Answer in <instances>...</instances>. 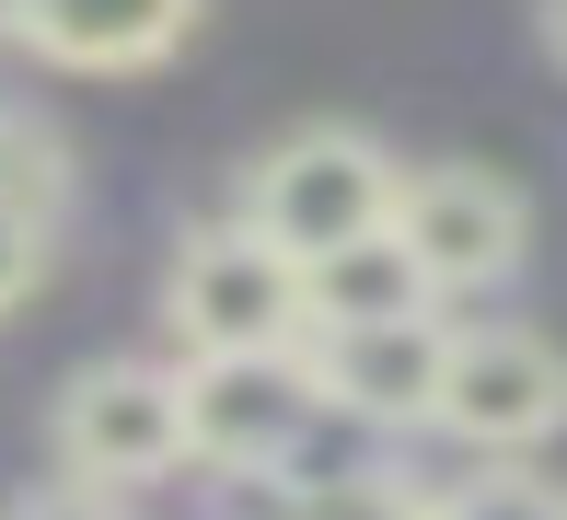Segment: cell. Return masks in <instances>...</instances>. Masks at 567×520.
Listing matches in <instances>:
<instances>
[{"label":"cell","mask_w":567,"mask_h":520,"mask_svg":"<svg viewBox=\"0 0 567 520\" xmlns=\"http://www.w3.org/2000/svg\"><path fill=\"white\" fill-rule=\"evenodd\" d=\"M12 520H127V509H116V486H35Z\"/></svg>","instance_id":"13"},{"label":"cell","mask_w":567,"mask_h":520,"mask_svg":"<svg viewBox=\"0 0 567 520\" xmlns=\"http://www.w3.org/2000/svg\"><path fill=\"white\" fill-rule=\"evenodd\" d=\"M394 208H405V174L382 163V139H359V127H290V139L244 174V220L267 231L301 278L359 254V243H382Z\"/></svg>","instance_id":"1"},{"label":"cell","mask_w":567,"mask_h":520,"mask_svg":"<svg viewBox=\"0 0 567 520\" xmlns=\"http://www.w3.org/2000/svg\"><path fill=\"white\" fill-rule=\"evenodd\" d=\"M441 428L475 439V451H533V439H556L567 428V347L533 335V324H475L452 347Z\"/></svg>","instance_id":"7"},{"label":"cell","mask_w":567,"mask_h":520,"mask_svg":"<svg viewBox=\"0 0 567 520\" xmlns=\"http://www.w3.org/2000/svg\"><path fill=\"white\" fill-rule=\"evenodd\" d=\"M0 127H12V104H0Z\"/></svg>","instance_id":"15"},{"label":"cell","mask_w":567,"mask_h":520,"mask_svg":"<svg viewBox=\"0 0 567 520\" xmlns=\"http://www.w3.org/2000/svg\"><path fill=\"white\" fill-rule=\"evenodd\" d=\"M452 347H463V335L441 324V312H417V324H313V335H301V371H313L324 416L417 428V416H441Z\"/></svg>","instance_id":"6"},{"label":"cell","mask_w":567,"mask_h":520,"mask_svg":"<svg viewBox=\"0 0 567 520\" xmlns=\"http://www.w3.org/2000/svg\"><path fill=\"white\" fill-rule=\"evenodd\" d=\"M59 462L70 486H151L174 462H197L186 439V371L163 358H105L59 394Z\"/></svg>","instance_id":"4"},{"label":"cell","mask_w":567,"mask_h":520,"mask_svg":"<svg viewBox=\"0 0 567 520\" xmlns=\"http://www.w3.org/2000/svg\"><path fill=\"white\" fill-rule=\"evenodd\" d=\"M545 46H556V59H567V0H545Z\"/></svg>","instance_id":"14"},{"label":"cell","mask_w":567,"mask_h":520,"mask_svg":"<svg viewBox=\"0 0 567 520\" xmlns=\"http://www.w3.org/2000/svg\"><path fill=\"white\" fill-rule=\"evenodd\" d=\"M441 301L429 290V267L382 231V243L337 254V267H313V324H417V312Z\"/></svg>","instance_id":"9"},{"label":"cell","mask_w":567,"mask_h":520,"mask_svg":"<svg viewBox=\"0 0 567 520\" xmlns=\"http://www.w3.org/2000/svg\"><path fill=\"white\" fill-rule=\"evenodd\" d=\"M35 278H47V220L0 197V312H12L23 290H35Z\"/></svg>","instance_id":"11"},{"label":"cell","mask_w":567,"mask_h":520,"mask_svg":"<svg viewBox=\"0 0 567 520\" xmlns=\"http://www.w3.org/2000/svg\"><path fill=\"white\" fill-rule=\"evenodd\" d=\"M313 428H324V394H313V371H301V347H278V358H186L197 462L255 475V486H290L301 451H313Z\"/></svg>","instance_id":"3"},{"label":"cell","mask_w":567,"mask_h":520,"mask_svg":"<svg viewBox=\"0 0 567 520\" xmlns=\"http://www.w3.org/2000/svg\"><path fill=\"white\" fill-rule=\"evenodd\" d=\"M394 243L429 267V290H498L533 243V197L486 163H429V174H405Z\"/></svg>","instance_id":"5"},{"label":"cell","mask_w":567,"mask_h":520,"mask_svg":"<svg viewBox=\"0 0 567 520\" xmlns=\"http://www.w3.org/2000/svg\"><path fill=\"white\" fill-rule=\"evenodd\" d=\"M163 324H174L186 358H278V347L313 335V278H301L255 220H209V231L174 243Z\"/></svg>","instance_id":"2"},{"label":"cell","mask_w":567,"mask_h":520,"mask_svg":"<svg viewBox=\"0 0 567 520\" xmlns=\"http://www.w3.org/2000/svg\"><path fill=\"white\" fill-rule=\"evenodd\" d=\"M301 520H429V498H405V486H337V498H313Z\"/></svg>","instance_id":"12"},{"label":"cell","mask_w":567,"mask_h":520,"mask_svg":"<svg viewBox=\"0 0 567 520\" xmlns=\"http://www.w3.org/2000/svg\"><path fill=\"white\" fill-rule=\"evenodd\" d=\"M197 23V0H0V35L35 46L47 70H151L174 59Z\"/></svg>","instance_id":"8"},{"label":"cell","mask_w":567,"mask_h":520,"mask_svg":"<svg viewBox=\"0 0 567 520\" xmlns=\"http://www.w3.org/2000/svg\"><path fill=\"white\" fill-rule=\"evenodd\" d=\"M429 520H567V486L545 475H475L452 498H429Z\"/></svg>","instance_id":"10"}]
</instances>
